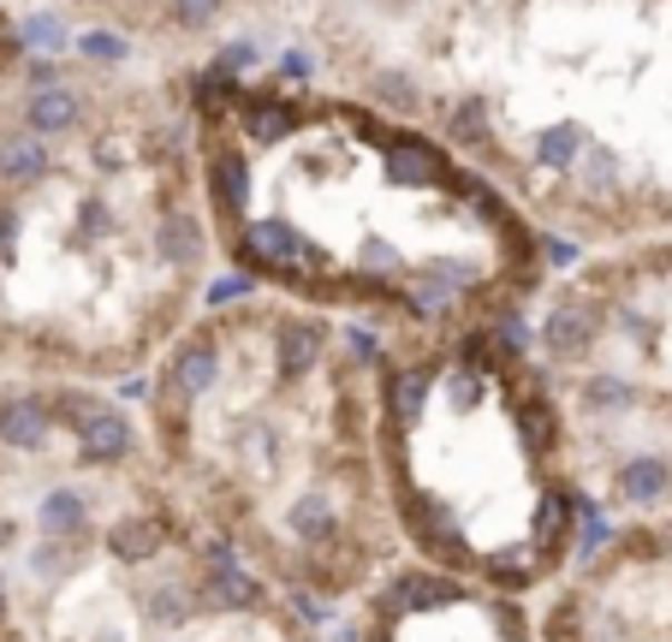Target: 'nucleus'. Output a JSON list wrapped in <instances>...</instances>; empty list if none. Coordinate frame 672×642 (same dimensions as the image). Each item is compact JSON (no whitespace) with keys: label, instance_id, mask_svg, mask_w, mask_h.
Returning a JSON list of instances; mask_svg holds the SVG:
<instances>
[{"label":"nucleus","instance_id":"4","mask_svg":"<svg viewBox=\"0 0 672 642\" xmlns=\"http://www.w3.org/2000/svg\"><path fill=\"white\" fill-rule=\"evenodd\" d=\"M524 339L595 530L672 517V245L565 274Z\"/></svg>","mask_w":672,"mask_h":642},{"label":"nucleus","instance_id":"2","mask_svg":"<svg viewBox=\"0 0 672 642\" xmlns=\"http://www.w3.org/2000/svg\"><path fill=\"white\" fill-rule=\"evenodd\" d=\"M0 642H334L202 530L126 393L0 387Z\"/></svg>","mask_w":672,"mask_h":642},{"label":"nucleus","instance_id":"1","mask_svg":"<svg viewBox=\"0 0 672 642\" xmlns=\"http://www.w3.org/2000/svg\"><path fill=\"white\" fill-rule=\"evenodd\" d=\"M202 530L327 636L405 565L382 441V339L238 286L131 393Z\"/></svg>","mask_w":672,"mask_h":642},{"label":"nucleus","instance_id":"6","mask_svg":"<svg viewBox=\"0 0 672 642\" xmlns=\"http://www.w3.org/2000/svg\"><path fill=\"white\" fill-rule=\"evenodd\" d=\"M334 642H542V631L536 601L405 560Z\"/></svg>","mask_w":672,"mask_h":642},{"label":"nucleus","instance_id":"3","mask_svg":"<svg viewBox=\"0 0 672 642\" xmlns=\"http://www.w3.org/2000/svg\"><path fill=\"white\" fill-rule=\"evenodd\" d=\"M382 441L411 565L542 601L595 535L524 322L382 345Z\"/></svg>","mask_w":672,"mask_h":642},{"label":"nucleus","instance_id":"5","mask_svg":"<svg viewBox=\"0 0 672 642\" xmlns=\"http://www.w3.org/2000/svg\"><path fill=\"white\" fill-rule=\"evenodd\" d=\"M542 642H672V517L595 530L536 601Z\"/></svg>","mask_w":672,"mask_h":642}]
</instances>
